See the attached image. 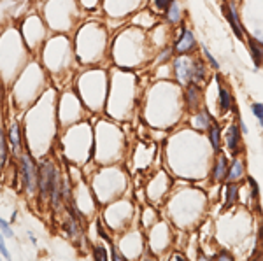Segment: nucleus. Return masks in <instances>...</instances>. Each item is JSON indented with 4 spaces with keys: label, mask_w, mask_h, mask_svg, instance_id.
<instances>
[{
    "label": "nucleus",
    "mask_w": 263,
    "mask_h": 261,
    "mask_svg": "<svg viewBox=\"0 0 263 261\" xmlns=\"http://www.w3.org/2000/svg\"><path fill=\"white\" fill-rule=\"evenodd\" d=\"M62 172L51 158H46L39 165V200L48 202L51 209L58 210L62 207Z\"/></svg>",
    "instance_id": "f257e3e1"
},
{
    "label": "nucleus",
    "mask_w": 263,
    "mask_h": 261,
    "mask_svg": "<svg viewBox=\"0 0 263 261\" xmlns=\"http://www.w3.org/2000/svg\"><path fill=\"white\" fill-rule=\"evenodd\" d=\"M18 179L27 195L35 196L39 193V165L27 151L18 154Z\"/></svg>",
    "instance_id": "f03ea898"
},
{
    "label": "nucleus",
    "mask_w": 263,
    "mask_h": 261,
    "mask_svg": "<svg viewBox=\"0 0 263 261\" xmlns=\"http://www.w3.org/2000/svg\"><path fill=\"white\" fill-rule=\"evenodd\" d=\"M172 51L174 56H186V54H197L200 51V42H198L197 33L188 23L181 25L174 30L172 35Z\"/></svg>",
    "instance_id": "7ed1b4c3"
},
{
    "label": "nucleus",
    "mask_w": 263,
    "mask_h": 261,
    "mask_svg": "<svg viewBox=\"0 0 263 261\" xmlns=\"http://www.w3.org/2000/svg\"><path fill=\"white\" fill-rule=\"evenodd\" d=\"M223 16L227 19V23L230 25V30L232 33L235 35L237 41L240 42H246V35H248V30H246L242 19H240V14H239V7L233 0H223Z\"/></svg>",
    "instance_id": "20e7f679"
},
{
    "label": "nucleus",
    "mask_w": 263,
    "mask_h": 261,
    "mask_svg": "<svg viewBox=\"0 0 263 261\" xmlns=\"http://www.w3.org/2000/svg\"><path fill=\"white\" fill-rule=\"evenodd\" d=\"M142 4H147V0H104L105 12L118 19L128 18L141 9Z\"/></svg>",
    "instance_id": "39448f33"
},
{
    "label": "nucleus",
    "mask_w": 263,
    "mask_h": 261,
    "mask_svg": "<svg viewBox=\"0 0 263 261\" xmlns=\"http://www.w3.org/2000/svg\"><path fill=\"white\" fill-rule=\"evenodd\" d=\"M181 96H182V107H184L186 114H193V112L200 111L203 105H205L203 86H198V84L192 83V84L182 86Z\"/></svg>",
    "instance_id": "423d86ee"
},
{
    "label": "nucleus",
    "mask_w": 263,
    "mask_h": 261,
    "mask_svg": "<svg viewBox=\"0 0 263 261\" xmlns=\"http://www.w3.org/2000/svg\"><path fill=\"white\" fill-rule=\"evenodd\" d=\"M242 137H244V133L240 132L237 121L235 119L230 121L228 126H227V130L223 132V146H224V149H227V154L230 158L242 154V151H244Z\"/></svg>",
    "instance_id": "0eeeda50"
},
{
    "label": "nucleus",
    "mask_w": 263,
    "mask_h": 261,
    "mask_svg": "<svg viewBox=\"0 0 263 261\" xmlns=\"http://www.w3.org/2000/svg\"><path fill=\"white\" fill-rule=\"evenodd\" d=\"M193 56L195 54H186V56H174L171 65H172V79L179 86H186L192 84V65H193Z\"/></svg>",
    "instance_id": "6e6552de"
},
{
    "label": "nucleus",
    "mask_w": 263,
    "mask_h": 261,
    "mask_svg": "<svg viewBox=\"0 0 263 261\" xmlns=\"http://www.w3.org/2000/svg\"><path fill=\"white\" fill-rule=\"evenodd\" d=\"M214 81L216 86H218V96H216V107H218V114L219 117H224L227 114H230L233 105H235V100H233L232 90L227 83L223 81V77L218 72L214 74Z\"/></svg>",
    "instance_id": "1a4fd4ad"
},
{
    "label": "nucleus",
    "mask_w": 263,
    "mask_h": 261,
    "mask_svg": "<svg viewBox=\"0 0 263 261\" xmlns=\"http://www.w3.org/2000/svg\"><path fill=\"white\" fill-rule=\"evenodd\" d=\"M160 18H162V23H165L168 28H172V30L179 28L181 25L186 23V18H188L184 2H182V0H172Z\"/></svg>",
    "instance_id": "9d476101"
},
{
    "label": "nucleus",
    "mask_w": 263,
    "mask_h": 261,
    "mask_svg": "<svg viewBox=\"0 0 263 261\" xmlns=\"http://www.w3.org/2000/svg\"><path fill=\"white\" fill-rule=\"evenodd\" d=\"M228 163H230V156H228L224 151L214 154V159L209 167V180L214 186H221L224 184L227 179V172H228Z\"/></svg>",
    "instance_id": "9b49d317"
},
{
    "label": "nucleus",
    "mask_w": 263,
    "mask_h": 261,
    "mask_svg": "<svg viewBox=\"0 0 263 261\" xmlns=\"http://www.w3.org/2000/svg\"><path fill=\"white\" fill-rule=\"evenodd\" d=\"M162 21L158 14L155 11H151L149 7H144V9H139L137 12L130 16V23L137 28H142V30H147L149 32L151 28H155L156 25Z\"/></svg>",
    "instance_id": "f8f14e48"
},
{
    "label": "nucleus",
    "mask_w": 263,
    "mask_h": 261,
    "mask_svg": "<svg viewBox=\"0 0 263 261\" xmlns=\"http://www.w3.org/2000/svg\"><path fill=\"white\" fill-rule=\"evenodd\" d=\"M209 79H213L211 67L207 65V62L203 60L202 54L197 53L193 56V65H192V83L198 84V86H207Z\"/></svg>",
    "instance_id": "ddd939ff"
},
{
    "label": "nucleus",
    "mask_w": 263,
    "mask_h": 261,
    "mask_svg": "<svg viewBox=\"0 0 263 261\" xmlns=\"http://www.w3.org/2000/svg\"><path fill=\"white\" fill-rule=\"evenodd\" d=\"M188 125L190 128L195 130V132L198 133H205L207 128H209L211 125H213V121L216 119V117L211 114L209 107L207 105H203V107L200 109V111L193 112V114H188Z\"/></svg>",
    "instance_id": "4468645a"
},
{
    "label": "nucleus",
    "mask_w": 263,
    "mask_h": 261,
    "mask_svg": "<svg viewBox=\"0 0 263 261\" xmlns=\"http://www.w3.org/2000/svg\"><path fill=\"white\" fill-rule=\"evenodd\" d=\"M244 179H246V162H244L242 154H239V156H232L230 163H228V172H227V179H224V183L240 184Z\"/></svg>",
    "instance_id": "2eb2a0df"
},
{
    "label": "nucleus",
    "mask_w": 263,
    "mask_h": 261,
    "mask_svg": "<svg viewBox=\"0 0 263 261\" xmlns=\"http://www.w3.org/2000/svg\"><path fill=\"white\" fill-rule=\"evenodd\" d=\"M209 142L211 149H213V154H218L223 151V126L219 125L218 119L213 121V125L207 128V132L203 133Z\"/></svg>",
    "instance_id": "dca6fc26"
},
{
    "label": "nucleus",
    "mask_w": 263,
    "mask_h": 261,
    "mask_svg": "<svg viewBox=\"0 0 263 261\" xmlns=\"http://www.w3.org/2000/svg\"><path fill=\"white\" fill-rule=\"evenodd\" d=\"M246 46H248L249 56L254 63L256 69H263V41H260L258 37L254 35H246Z\"/></svg>",
    "instance_id": "f3484780"
},
{
    "label": "nucleus",
    "mask_w": 263,
    "mask_h": 261,
    "mask_svg": "<svg viewBox=\"0 0 263 261\" xmlns=\"http://www.w3.org/2000/svg\"><path fill=\"white\" fill-rule=\"evenodd\" d=\"M7 140L14 153V156H18L20 153H23V133H21V125L12 123L7 130Z\"/></svg>",
    "instance_id": "a211bd4d"
},
{
    "label": "nucleus",
    "mask_w": 263,
    "mask_h": 261,
    "mask_svg": "<svg viewBox=\"0 0 263 261\" xmlns=\"http://www.w3.org/2000/svg\"><path fill=\"white\" fill-rule=\"evenodd\" d=\"M224 204L223 207L224 209H233L239 202V196H240V184L237 183H224Z\"/></svg>",
    "instance_id": "6ab92c4d"
},
{
    "label": "nucleus",
    "mask_w": 263,
    "mask_h": 261,
    "mask_svg": "<svg viewBox=\"0 0 263 261\" xmlns=\"http://www.w3.org/2000/svg\"><path fill=\"white\" fill-rule=\"evenodd\" d=\"M9 140H7V133L4 132V128L0 126V172L6 168L7 159H9Z\"/></svg>",
    "instance_id": "aec40b11"
},
{
    "label": "nucleus",
    "mask_w": 263,
    "mask_h": 261,
    "mask_svg": "<svg viewBox=\"0 0 263 261\" xmlns=\"http://www.w3.org/2000/svg\"><path fill=\"white\" fill-rule=\"evenodd\" d=\"M203 56V60L207 62V65L211 67V70H214V72H218L219 69H221V65H219V62H218V58L214 56L213 51H211L209 48H207L205 44H200V51H198Z\"/></svg>",
    "instance_id": "412c9836"
},
{
    "label": "nucleus",
    "mask_w": 263,
    "mask_h": 261,
    "mask_svg": "<svg viewBox=\"0 0 263 261\" xmlns=\"http://www.w3.org/2000/svg\"><path fill=\"white\" fill-rule=\"evenodd\" d=\"M246 184L249 188V198H253L258 204L260 202V184L256 183L253 175H246Z\"/></svg>",
    "instance_id": "4be33fe9"
},
{
    "label": "nucleus",
    "mask_w": 263,
    "mask_h": 261,
    "mask_svg": "<svg viewBox=\"0 0 263 261\" xmlns=\"http://www.w3.org/2000/svg\"><path fill=\"white\" fill-rule=\"evenodd\" d=\"M171 2L172 0H147V7H149L151 11H155L158 16H162Z\"/></svg>",
    "instance_id": "5701e85b"
},
{
    "label": "nucleus",
    "mask_w": 263,
    "mask_h": 261,
    "mask_svg": "<svg viewBox=\"0 0 263 261\" xmlns=\"http://www.w3.org/2000/svg\"><path fill=\"white\" fill-rule=\"evenodd\" d=\"M91 256L95 259H100V261H107L109 258H111L107 249H105V246H102V244H95V246L91 247Z\"/></svg>",
    "instance_id": "b1692460"
},
{
    "label": "nucleus",
    "mask_w": 263,
    "mask_h": 261,
    "mask_svg": "<svg viewBox=\"0 0 263 261\" xmlns=\"http://www.w3.org/2000/svg\"><path fill=\"white\" fill-rule=\"evenodd\" d=\"M251 112H253V116L256 117L258 125L263 128V102H253L251 104Z\"/></svg>",
    "instance_id": "393cba45"
},
{
    "label": "nucleus",
    "mask_w": 263,
    "mask_h": 261,
    "mask_svg": "<svg viewBox=\"0 0 263 261\" xmlns=\"http://www.w3.org/2000/svg\"><path fill=\"white\" fill-rule=\"evenodd\" d=\"M0 230H2V233L6 235L7 238H14V231L11 228V223L4 219L2 216H0Z\"/></svg>",
    "instance_id": "a878e982"
},
{
    "label": "nucleus",
    "mask_w": 263,
    "mask_h": 261,
    "mask_svg": "<svg viewBox=\"0 0 263 261\" xmlns=\"http://www.w3.org/2000/svg\"><path fill=\"white\" fill-rule=\"evenodd\" d=\"M6 235L2 233V230H0V254H2L4 259H11V254L9 251H7V246H6Z\"/></svg>",
    "instance_id": "bb28decb"
},
{
    "label": "nucleus",
    "mask_w": 263,
    "mask_h": 261,
    "mask_svg": "<svg viewBox=\"0 0 263 261\" xmlns=\"http://www.w3.org/2000/svg\"><path fill=\"white\" fill-rule=\"evenodd\" d=\"M213 259H227V261H233L235 259V254H232L228 249H219L218 254L213 256Z\"/></svg>",
    "instance_id": "cd10ccee"
},
{
    "label": "nucleus",
    "mask_w": 263,
    "mask_h": 261,
    "mask_svg": "<svg viewBox=\"0 0 263 261\" xmlns=\"http://www.w3.org/2000/svg\"><path fill=\"white\" fill-rule=\"evenodd\" d=\"M111 259H114V261H123V259H126V256L123 254V252H120V249H118L116 246H111Z\"/></svg>",
    "instance_id": "c85d7f7f"
},
{
    "label": "nucleus",
    "mask_w": 263,
    "mask_h": 261,
    "mask_svg": "<svg viewBox=\"0 0 263 261\" xmlns=\"http://www.w3.org/2000/svg\"><path fill=\"white\" fill-rule=\"evenodd\" d=\"M171 259H188V258H186V256L182 254V252H176V254L171 256Z\"/></svg>",
    "instance_id": "c756f323"
},
{
    "label": "nucleus",
    "mask_w": 263,
    "mask_h": 261,
    "mask_svg": "<svg viewBox=\"0 0 263 261\" xmlns=\"http://www.w3.org/2000/svg\"><path fill=\"white\" fill-rule=\"evenodd\" d=\"M28 240H30L33 246H37V238H35V235H33V233H28Z\"/></svg>",
    "instance_id": "7c9ffc66"
},
{
    "label": "nucleus",
    "mask_w": 263,
    "mask_h": 261,
    "mask_svg": "<svg viewBox=\"0 0 263 261\" xmlns=\"http://www.w3.org/2000/svg\"><path fill=\"white\" fill-rule=\"evenodd\" d=\"M0 259H2V254H0Z\"/></svg>",
    "instance_id": "2f4dec72"
}]
</instances>
